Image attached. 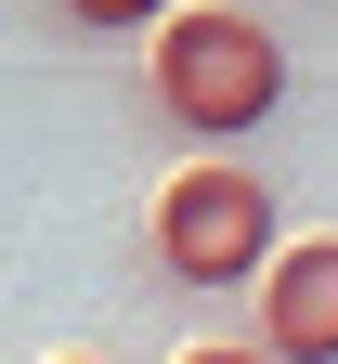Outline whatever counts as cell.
Masks as SVG:
<instances>
[{
	"mask_svg": "<svg viewBox=\"0 0 338 364\" xmlns=\"http://www.w3.org/2000/svg\"><path fill=\"white\" fill-rule=\"evenodd\" d=\"M143 78H157V117L169 130L234 144V130H260L286 105V39L260 14H234V0H182V14L157 26V53H143Z\"/></svg>",
	"mask_w": 338,
	"mask_h": 364,
	"instance_id": "6da1fadb",
	"label": "cell"
},
{
	"mask_svg": "<svg viewBox=\"0 0 338 364\" xmlns=\"http://www.w3.org/2000/svg\"><path fill=\"white\" fill-rule=\"evenodd\" d=\"M143 247H157L169 287H260V260L286 247L273 182H260V169H234V156L169 169V182H157V221H143Z\"/></svg>",
	"mask_w": 338,
	"mask_h": 364,
	"instance_id": "7a4b0ae2",
	"label": "cell"
},
{
	"mask_svg": "<svg viewBox=\"0 0 338 364\" xmlns=\"http://www.w3.org/2000/svg\"><path fill=\"white\" fill-rule=\"evenodd\" d=\"M260 351L273 364H338V235H286L260 260Z\"/></svg>",
	"mask_w": 338,
	"mask_h": 364,
	"instance_id": "3957f363",
	"label": "cell"
},
{
	"mask_svg": "<svg viewBox=\"0 0 338 364\" xmlns=\"http://www.w3.org/2000/svg\"><path fill=\"white\" fill-rule=\"evenodd\" d=\"M53 14H65V26H169L182 0H53Z\"/></svg>",
	"mask_w": 338,
	"mask_h": 364,
	"instance_id": "277c9868",
	"label": "cell"
},
{
	"mask_svg": "<svg viewBox=\"0 0 338 364\" xmlns=\"http://www.w3.org/2000/svg\"><path fill=\"white\" fill-rule=\"evenodd\" d=\"M182 364H273V351H248V338H196Z\"/></svg>",
	"mask_w": 338,
	"mask_h": 364,
	"instance_id": "5b68a950",
	"label": "cell"
},
{
	"mask_svg": "<svg viewBox=\"0 0 338 364\" xmlns=\"http://www.w3.org/2000/svg\"><path fill=\"white\" fill-rule=\"evenodd\" d=\"M53 364H117V351H53Z\"/></svg>",
	"mask_w": 338,
	"mask_h": 364,
	"instance_id": "8992f818",
	"label": "cell"
}]
</instances>
